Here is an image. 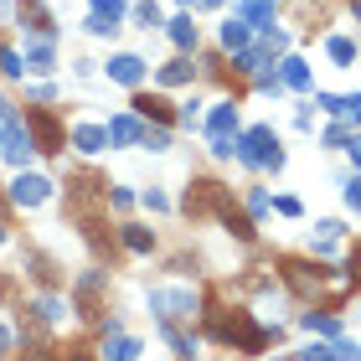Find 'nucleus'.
<instances>
[{
  "instance_id": "f257e3e1",
  "label": "nucleus",
  "mask_w": 361,
  "mask_h": 361,
  "mask_svg": "<svg viewBox=\"0 0 361 361\" xmlns=\"http://www.w3.org/2000/svg\"><path fill=\"white\" fill-rule=\"evenodd\" d=\"M31 129H36V150H57L62 145V124L47 109H31Z\"/></svg>"
},
{
  "instance_id": "f03ea898",
  "label": "nucleus",
  "mask_w": 361,
  "mask_h": 361,
  "mask_svg": "<svg viewBox=\"0 0 361 361\" xmlns=\"http://www.w3.org/2000/svg\"><path fill=\"white\" fill-rule=\"evenodd\" d=\"M10 196H16V207H42L47 196H52V186H47L42 176H21V181H16V191H10Z\"/></svg>"
},
{
  "instance_id": "7ed1b4c3",
  "label": "nucleus",
  "mask_w": 361,
  "mask_h": 361,
  "mask_svg": "<svg viewBox=\"0 0 361 361\" xmlns=\"http://www.w3.org/2000/svg\"><path fill=\"white\" fill-rule=\"evenodd\" d=\"M140 73H145V62H140V57H129V52L109 62V78H114V83H140Z\"/></svg>"
},
{
  "instance_id": "20e7f679",
  "label": "nucleus",
  "mask_w": 361,
  "mask_h": 361,
  "mask_svg": "<svg viewBox=\"0 0 361 361\" xmlns=\"http://www.w3.org/2000/svg\"><path fill=\"white\" fill-rule=\"evenodd\" d=\"M31 150H36V145H31V140H26V135H21V129H16V124H10V135H6V155H10V160H16V165H21V160H26V155H31Z\"/></svg>"
},
{
  "instance_id": "39448f33",
  "label": "nucleus",
  "mask_w": 361,
  "mask_h": 361,
  "mask_svg": "<svg viewBox=\"0 0 361 361\" xmlns=\"http://www.w3.org/2000/svg\"><path fill=\"white\" fill-rule=\"evenodd\" d=\"M160 78H165V83H186V78H191V62H186V57L165 62V68H160Z\"/></svg>"
},
{
  "instance_id": "423d86ee",
  "label": "nucleus",
  "mask_w": 361,
  "mask_h": 361,
  "mask_svg": "<svg viewBox=\"0 0 361 361\" xmlns=\"http://www.w3.org/2000/svg\"><path fill=\"white\" fill-rule=\"evenodd\" d=\"M135 109L150 114V119H170V103H165V98H135Z\"/></svg>"
},
{
  "instance_id": "0eeeda50",
  "label": "nucleus",
  "mask_w": 361,
  "mask_h": 361,
  "mask_svg": "<svg viewBox=\"0 0 361 361\" xmlns=\"http://www.w3.org/2000/svg\"><path fill=\"white\" fill-rule=\"evenodd\" d=\"M109 140H140V124H135V119H114V129H109Z\"/></svg>"
},
{
  "instance_id": "6e6552de",
  "label": "nucleus",
  "mask_w": 361,
  "mask_h": 361,
  "mask_svg": "<svg viewBox=\"0 0 361 361\" xmlns=\"http://www.w3.org/2000/svg\"><path fill=\"white\" fill-rule=\"evenodd\" d=\"M103 140H109L103 129H78V145H83L88 155H98V150H103Z\"/></svg>"
},
{
  "instance_id": "1a4fd4ad",
  "label": "nucleus",
  "mask_w": 361,
  "mask_h": 361,
  "mask_svg": "<svg viewBox=\"0 0 361 361\" xmlns=\"http://www.w3.org/2000/svg\"><path fill=\"white\" fill-rule=\"evenodd\" d=\"M170 36H176L181 47H196V26L186 21V16H181V21H170Z\"/></svg>"
},
{
  "instance_id": "9d476101",
  "label": "nucleus",
  "mask_w": 361,
  "mask_h": 361,
  "mask_svg": "<svg viewBox=\"0 0 361 361\" xmlns=\"http://www.w3.org/2000/svg\"><path fill=\"white\" fill-rule=\"evenodd\" d=\"M124 243L135 248V253H145V248H155V237L145 233V227H124Z\"/></svg>"
},
{
  "instance_id": "9b49d317",
  "label": "nucleus",
  "mask_w": 361,
  "mask_h": 361,
  "mask_svg": "<svg viewBox=\"0 0 361 361\" xmlns=\"http://www.w3.org/2000/svg\"><path fill=\"white\" fill-rule=\"evenodd\" d=\"M93 6H98V21H103V26H114V21H119V10H124L119 0H93Z\"/></svg>"
},
{
  "instance_id": "f8f14e48",
  "label": "nucleus",
  "mask_w": 361,
  "mask_h": 361,
  "mask_svg": "<svg viewBox=\"0 0 361 361\" xmlns=\"http://www.w3.org/2000/svg\"><path fill=\"white\" fill-rule=\"evenodd\" d=\"M135 356H140V341H119L109 351V361H135Z\"/></svg>"
},
{
  "instance_id": "ddd939ff",
  "label": "nucleus",
  "mask_w": 361,
  "mask_h": 361,
  "mask_svg": "<svg viewBox=\"0 0 361 361\" xmlns=\"http://www.w3.org/2000/svg\"><path fill=\"white\" fill-rule=\"evenodd\" d=\"M222 42H227V47H243V42H248V31H243L237 21H227V26H222Z\"/></svg>"
},
{
  "instance_id": "4468645a",
  "label": "nucleus",
  "mask_w": 361,
  "mask_h": 361,
  "mask_svg": "<svg viewBox=\"0 0 361 361\" xmlns=\"http://www.w3.org/2000/svg\"><path fill=\"white\" fill-rule=\"evenodd\" d=\"M0 73H6V78H21L26 68H21V57H16V52H0Z\"/></svg>"
},
{
  "instance_id": "2eb2a0df",
  "label": "nucleus",
  "mask_w": 361,
  "mask_h": 361,
  "mask_svg": "<svg viewBox=\"0 0 361 361\" xmlns=\"http://www.w3.org/2000/svg\"><path fill=\"white\" fill-rule=\"evenodd\" d=\"M135 21H140V26H145V31H150V26H160V10H155V6H150V0H145V6H140V10H135Z\"/></svg>"
},
{
  "instance_id": "dca6fc26",
  "label": "nucleus",
  "mask_w": 361,
  "mask_h": 361,
  "mask_svg": "<svg viewBox=\"0 0 361 361\" xmlns=\"http://www.w3.org/2000/svg\"><path fill=\"white\" fill-rule=\"evenodd\" d=\"M346 207L361 212V181H346Z\"/></svg>"
},
{
  "instance_id": "f3484780",
  "label": "nucleus",
  "mask_w": 361,
  "mask_h": 361,
  "mask_svg": "<svg viewBox=\"0 0 361 361\" xmlns=\"http://www.w3.org/2000/svg\"><path fill=\"white\" fill-rule=\"evenodd\" d=\"M233 119H237V114H233V109H222V114H217V119H212V129H217V135H227V129H233Z\"/></svg>"
},
{
  "instance_id": "a211bd4d",
  "label": "nucleus",
  "mask_w": 361,
  "mask_h": 361,
  "mask_svg": "<svg viewBox=\"0 0 361 361\" xmlns=\"http://www.w3.org/2000/svg\"><path fill=\"white\" fill-rule=\"evenodd\" d=\"M336 361H361V346H351V341H341V351H336Z\"/></svg>"
},
{
  "instance_id": "6ab92c4d",
  "label": "nucleus",
  "mask_w": 361,
  "mask_h": 361,
  "mask_svg": "<svg viewBox=\"0 0 361 361\" xmlns=\"http://www.w3.org/2000/svg\"><path fill=\"white\" fill-rule=\"evenodd\" d=\"M145 145H150V150H165V129H145Z\"/></svg>"
},
{
  "instance_id": "aec40b11",
  "label": "nucleus",
  "mask_w": 361,
  "mask_h": 361,
  "mask_svg": "<svg viewBox=\"0 0 361 361\" xmlns=\"http://www.w3.org/2000/svg\"><path fill=\"white\" fill-rule=\"evenodd\" d=\"M330 57H336V62H351V42H330Z\"/></svg>"
},
{
  "instance_id": "412c9836",
  "label": "nucleus",
  "mask_w": 361,
  "mask_h": 361,
  "mask_svg": "<svg viewBox=\"0 0 361 361\" xmlns=\"http://www.w3.org/2000/svg\"><path fill=\"white\" fill-rule=\"evenodd\" d=\"M304 361H330V351H320V346H315V351H304Z\"/></svg>"
}]
</instances>
